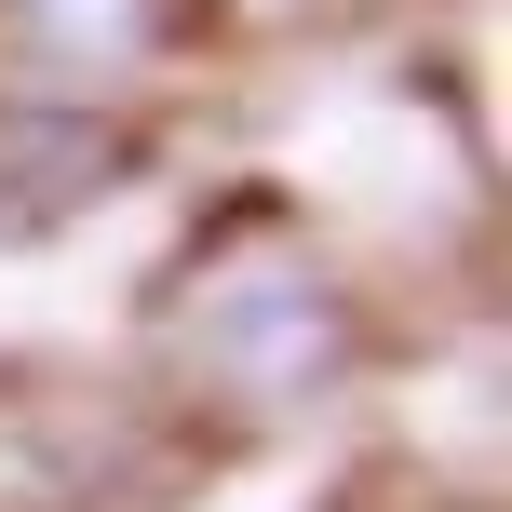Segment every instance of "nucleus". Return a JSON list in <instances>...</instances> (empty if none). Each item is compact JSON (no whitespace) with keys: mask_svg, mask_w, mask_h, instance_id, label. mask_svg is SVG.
Here are the masks:
<instances>
[{"mask_svg":"<svg viewBox=\"0 0 512 512\" xmlns=\"http://www.w3.org/2000/svg\"><path fill=\"white\" fill-rule=\"evenodd\" d=\"M189 364H203L230 405H256V418L324 405L337 364H351V310H337V283L310 270V256L243 243V256H216L203 297H189Z\"/></svg>","mask_w":512,"mask_h":512,"instance_id":"1","label":"nucleus"},{"mask_svg":"<svg viewBox=\"0 0 512 512\" xmlns=\"http://www.w3.org/2000/svg\"><path fill=\"white\" fill-rule=\"evenodd\" d=\"M0 41L41 81H135L162 54V0H0Z\"/></svg>","mask_w":512,"mask_h":512,"instance_id":"2","label":"nucleus"}]
</instances>
